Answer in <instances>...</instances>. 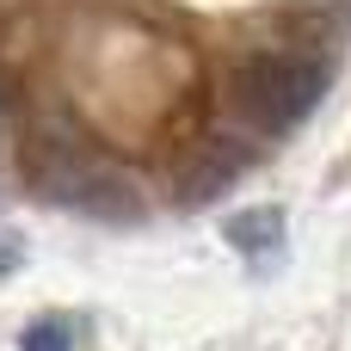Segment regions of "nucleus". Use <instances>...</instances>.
I'll return each mask as SVG.
<instances>
[{
    "label": "nucleus",
    "mask_w": 351,
    "mask_h": 351,
    "mask_svg": "<svg viewBox=\"0 0 351 351\" xmlns=\"http://www.w3.org/2000/svg\"><path fill=\"white\" fill-rule=\"evenodd\" d=\"M228 93H234V111H241L253 130H290V123H302V117L315 111V99L327 93V74H321V62H308V56L259 49V56H247V62L234 68Z\"/></svg>",
    "instance_id": "nucleus-2"
},
{
    "label": "nucleus",
    "mask_w": 351,
    "mask_h": 351,
    "mask_svg": "<svg viewBox=\"0 0 351 351\" xmlns=\"http://www.w3.org/2000/svg\"><path fill=\"white\" fill-rule=\"evenodd\" d=\"M0 123H6V80H0Z\"/></svg>",
    "instance_id": "nucleus-7"
},
{
    "label": "nucleus",
    "mask_w": 351,
    "mask_h": 351,
    "mask_svg": "<svg viewBox=\"0 0 351 351\" xmlns=\"http://www.w3.org/2000/svg\"><path fill=\"white\" fill-rule=\"evenodd\" d=\"M234 179H241V154L222 148V142H204V148L173 173V197H179V204H204V197H216V191L234 185Z\"/></svg>",
    "instance_id": "nucleus-3"
},
{
    "label": "nucleus",
    "mask_w": 351,
    "mask_h": 351,
    "mask_svg": "<svg viewBox=\"0 0 351 351\" xmlns=\"http://www.w3.org/2000/svg\"><path fill=\"white\" fill-rule=\"evenodd\" d=\"M25 185L37 191V197H49V204H68V210H86V216H99V222H142V197H136V185L80 136V130H68L62 117H43V123H31V136H25Z\"/></svg>",
    "instance_id": "nucleus-1"
},
{
    "label": "nucleus",
    "mask_w": 351,
    "mask_h": 351,
    "mask_svg": "<svg viewBox=\"0 0 351 351\" xmlns=\"http://www.w3.org/2000/svg\"><path fill=\"white\" fill-rule=\"evenodd\" d=\"M19 259H25L19 234H6V228H0V278H12V271H19Z\"/></svg>",
    "instance_id": "nucleus-6"
},
{
    "label": "nucleus",
    "mask_w": 351,
    "mask_h": 351,
    "mask_svg": "<svg viewBox=\"0 0 351 351\" xmlns=\"http://www.w3.org/2000/svg\"><path fill=\"white\" fill-rule=\"evenodd\" d=\"M222 241H228L234 253H247V259H265V253H278V247H284V210L253 204V210H241V216H228V222H222Z\"/></svg>",
    "instance_id": "nucleus-4"
},
{
    "label": "nucleus",
    "mask_w": 351,
    "mask_h": 351,
    "mask_svg": "<svg viewBox=\"0 0 351 351\" xmlns=\"http://www.w3.org/2000/svg\"><path fill=\"white\" fill-rule=\"evenodd\" d=\"M68 346H74V327L68 321H31L25 339H19V351H68Z\"/></svg>",
    "instance_id": "nucleus-5"
}]
</instances>
